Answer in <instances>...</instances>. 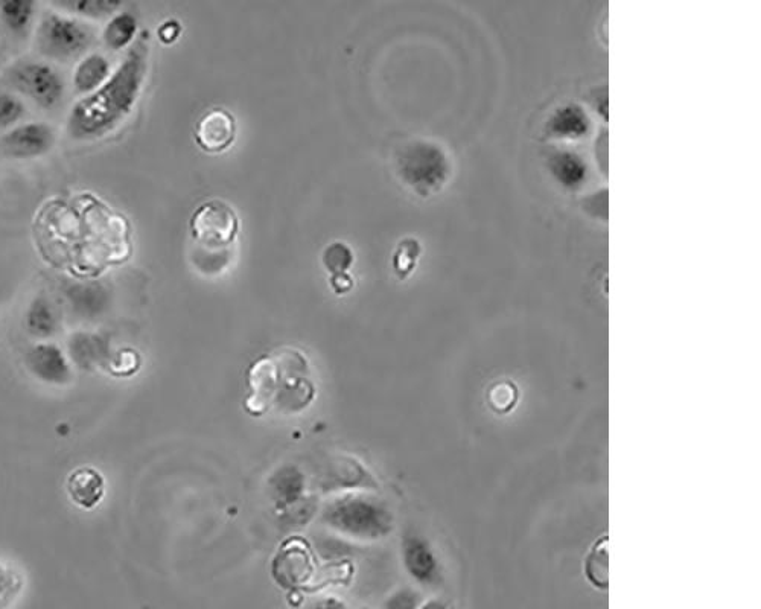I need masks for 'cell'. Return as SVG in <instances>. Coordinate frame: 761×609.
<instances>
[{"instance_id": "7402d4cb", "label": "cell", "mask_w": 761, "mask_h": 609, "mask_svg": "<svg viewBox=\"0 0 761 609\" xmlns=\"http://www.w3.org/2000/svg\"><path fill=\"white\" fill-rule=\"evenodd\" d=\"M26 115L22 98L11 92H0V130L16 127Z\"/></svg>"}, {"instance_id": "9a60e30c", "label": "cell", "mask_w": 761, "mask_h": 609, "mask_svg": "<svg viewBox=\"0 0 761 609\" xmlns=\"http://www.w3.org/2000/svg\"><path fill=\"white\" fill-rule=\"evenodd\" d=\"M36 17V2L32 0H4L0 2V22L10 36L26 39Z\"/></svg>"}, {"instance_id": "2e32d148", "label": "cell", "mask_w": 761, "mask_h": 609, "mask_svg": "<svg viewBox=\"0 0 761 609\" xmlns=\"http://www.w3.org/2000/svg\"><path fill=\"white\" fill-rule=\"evenodd\" d=\"M26 576L19 564L0 556V609H13L25 593Z\"/></svg>"}, {"instance_id": "8fae6325", "label": "cell", "mask_w": 761, "mask_h": 609, "mask_svg": "<svg viewBox=\"0 0 761 609\" xmlns=\"http://www.w3.org/2000/svg\"><path fill=\"white\" fill-rule=\"evenodd\" d=\"M235 118L224 109H212L201 116L195 130L197 144L203 150L223 151L235 139Z\"/></svg>"}, {"instance_id": "d6986e66", "label": "cell", "mask_w": 761, "mask_h": 609, "mask_svg": "<svg viewBox=\"0 0 761 609\" xmlns=\"http://www.w3.org/2000/svg\"><path fill=\"white\" fill-rule=\"evenodd\" d=\"M588 118L586 113L576 104H567L561 109L556 110L548 121V127L553 134L564 136V138H577L583 136L588 128Z\"/></svg>"}, {"instance_id": "3957f363", "label": "cell", "mask_w": 761, "mask_h": 609, "mask_svg": "<svg viewBox=\"0 0 761 609\" xmlns=\"http://www.w3.org/2000/svg\"><path fill=\"white\" fill-rule=\"evenodd\" d=\"M396 173L422 197L439 191L451 176V160L442 145L430 139H407L396 148Z\"/></svg>"}, {"instance_id": "ffe728a7", "label": "cell", "mask_w": 761, "mask_h": 609, "mask_svg": "<svg viewBox=\"0 0 761 609\" xmlns=\"http://www.w3.org/2000/svg\"><path fill=\"white\" fill-rule=\"evenodd\" d=\"M586 578L600 590H606L609 584L608 536H603L594 544L585 561Z\"/></svg>"}, {"instance_id": "603a6c76", "label": "cell", "mask_w": 761, "mask_h": 609, "mask_svg": "<svg viewBox=\"0 0 761 609\" xmlns=\"http://www.w3.org/2000/svg\"><path fill=\"white\" fill-rule=\"evenodd\" d=\"M516 399H518V390L507 381L494 384L488 393L489 405L497 413L510 412L515 407Z\"/></svg>"}, {"instance_id": "484cf974", "label": "cell", "mask_w": 761, "mask_h": 609, "mask_svg": "<svg viewBox=\"0 0 761 609\" xmlns=\"http://www.w3.org/2000/svg\"><path fill=\"white\" fill-rule=\"evenodd\" d=\"M418 605V593L404 588V590L396 591L387 599L384 609H418Z\"/></svg>"}, {"instance_id": "cb8c5ba5", "label": "cell", "mask_w": 761, "mask_h": 609, "mask_svg": "<svg viewBox=\"0 0 761 609\" xmlns=\"http://www.w3.org/2000/svg\"><path fill=\"white\" fill-rule=\"evenodd\" d=\"M29 326L36 332H49L54 328L55 317L48 300L39 297L32 302L28 314Z\"/></svg>"}, {"instance_id": "d4e9b609", "label": "cell", "mask_w": 761, "mask_h": 609, "mask_svg": "<svg viewBox=\"0 0 761 609\" xmlns=\"http://www.w3.org/2000/svg\"><path fill=\"white\" fill-rule=\"evenodd\" d=\"M325 264L326 267L334 273L335 276L344 275V272L348 270L349 265L352 264V252L348 246L344 243H334L329 246L325 252Z\"/></svg>"}, {"instance_id": "4316f807", "label": "cell", "mask_w": 761, "mask_h": 609, "mask_svg": "<svg viewBox=\"0 0 761 609\" xmlns=\"http://www.w3.org/2000/svg\"><path fill=\"white\" fill-rule=\"evenodd\" d=\"M418 255L419 246L416 241L411 240L410 244L401 243V247H399V253L396 256H404V259H402V262H399V264L396 265V268H398L399 272L401 273L410 272L411 265L414 264V261H416Z\"/></svg>"}, {"instance_id": "ac0fdd59", "label": "cell", "mask_w": 761, "mask_h": 609, "mask_svg": "<svg viewBox=\"0 0 761 609\" xmlns=\"http://www.w3.org/2000/svg\"><path fill=\"white\" fill-rule=\"evenodd\" d=\"M52 5L78 19L112 17L122 7L118 0H55Z\"/></svg>"}, {"instance_id": "9c48e42d", "label": "cell", "mask_w": 761, "mask_h": 609, "mask_svg": "<svg viewBox=\"0 0 761 609\" xmlns=\"http://www.w3.org/2000/svg\"><path fill=\"white\" fill-rule=\"evenodd\" d=\"M271 498L281 514L297 521L300 515L313 517V501L306 497L305 472L296 465H284L271 474L268 480Z\"/></svg>"}, {"instance_id": "4fadbf2b", "label": "cell", "mask_w": 761, "mask_h": 609, "mask_svg": "<svg viewBox=\"0 0 761 609\" xmlns=\"http://www.w3.org/2000/svg\"><path fill=\"white\" fill-rule=\"evenodd\" d=\"M112 75V63L101 52H90L75 67L74 89L87 96L98 90Z\"/></svg>"}, {"instance_id": "1f68e13d", "label": "cell", "mask_w": 761, "mask_h": 609, "mask_svg": "<svg viewBox=\"0 0 761 609\" xmlns=\"http://www.w3.org/2000/svg\"><path fill=\"white\" fill-rule=\"evenodd\" d=\"M361 609H370V608H361Z\"/></svg>"}, {"instance_id": "5b68a950", "label": "cell", "mask_w": 761, "mask_h": 609, "mask_svg": "<svg viewBox=\"0 0 761 609\" xmlns=\"http://www.w3.org/2000/svg\"><path fill=\"white\" fill-rule=\"evenodd\" d=\"M5 81L20 95L45 110L60 106L66 81L57 67L42 60H19L5 71Z\"/></svg>"}, {"instance_id": "8992f818", "label": "cell", "mask_w": 761, "mask_h": 609, "mask_svg": "<svg viewBox=\"0 0 761 609\" xmlns=\"http://www.w3.org/2000/svg\"><path fill=\"white\" fill-rule=\"evenodd\" d=\"M191 230L201 252H209L214 256L218 252L229 253L227 249L238 235V215L229 203L214 198L195 209L191 218Z\"/></svg>"}, {"instance_id": "277c9868", "label": "cell", "mask_w": 761, "mask_h": 609, "mask_svg": "<svg viewBox=\"0 0 761 609\" xmlns=\"http://www.w3.org/2000/svg\"><path fill=\"white\" fill-rule=\"evenodd\" d=\"M95 40V28L71 14L45 11L37 25V51L42 57L58 63L84 57Z\"/></svg>"}, {"instance_id": "83f0119b", "label": "cell", "mask_w": 761, "mask_h": 609, "mask_svg": "<svg viewBox=\"0 0 761 609\" xmlns=\"http://www.w3.org/2000/svg\"><path fill=\"white\" fill-rule=\"evenodd\" d=\"M180 26L177 22L163 23L162 28L159 29V36L163 42H171L179 36Z\"/></svg>"}, {"instance_id": "5bb4252c", "label": "cell", "mask_w": 761, "mask_h": 609, "mask_svg": "<svg viewBox=\"0 0 761 609\" xmlns=\"http://www.w3.org/2000/svg\"><path fill=\"white\" fill-rule=\"evenodd\" d=\"M402 556L408 573L419 582L433 581L436 561L427 544L418 536H407L402 544Z\"/></svg>"}, {"instance_id": "ba28073f", "label": "cell", "mask_w": 761, "mask_h": 609, "mask_svg": "<svg viewBox=\"0 0 761 609\" xmlns=\"http://www.w3.org/2000/svg\"><path fill=\"white\" fill-rule=\"evenodd\" d=\"M319 489L325 494L344 492H375L379 488L372 472L355 457L335 454L320 468Z\"/></svg>"}, {"instance_id": "f1b7e54d", "label": "cell", "mask_w": 761, "mask_h": 609, "mask_svg": "<svg viewBox=\"0 0 761 609\" xmlns=\"http://www.w3.org/2000/svg\"><path fill=\"white\" fill-rule=\"evenodd\" d=\"M313 609H344V606L337 599H325L317 603Z\"/></svg>"}, {"instance_id": "7a4b0ae2", "label": "cell", "mask_w": 761, "mask_h": 609, "mask_svg": "<svg viewBox=\"0 0 761 609\" xmlns=\"http://www.w3.org/2000/svg\"><path fill=\"white\" fill-rule=\"evenodd\" d=\"M320 521L328 529L348 538L379 541L392 533L395 518L389 504L376 495L344 492L323 506Z\"/></svg>"}, {"instance_id": "4dcf8cb0", "label": "cell", "mask_w": 761, "mask_h": 609, "mask_svg": "<svg viewBox=\"0 0 761 609\" xmlns=\"http://www.w3.org/2000/svg\"><path fill=\"white\" fill-rule=\"evenodd\" d=\"M0 57H2V48H0Z\"/></svg>"}, {"instance_id": "f546056e", "label": "cell", "mask_w": 761, "mask_h": 609, "mask_svg": "<svg viewBox=\"0 0 761 609\" xmlns=\"http://www.w3.org/2000/svg\"><path fill=\"white\" fill-rule=\"evenodd\" d=\"M419 609H448L446 608L445 603L440 602V600H430V602L425 603V605H422Z\"/></svg>"}, {"instance_id": "30bf717a", "label": "cell", "mask_w": 761, "mask_h": 609, "mask_svg": "<svg viewBox=\"0 0 761 609\" xmlns=\"http://www.w3.org/2000/svg\"><path fill=\"white\" fill-rule=\"evenodd\" d=\"M55 145V130L45 122H25L0 138V153L13 159L45 156Z\"/></svg>"}, {"instance_id": "6da1fadb", "label": "cell", "mask_w": 761, "mask_h": 609, "mask_svg": "<svg viewBox=\"0 0 761 609\" xmlns=\"http://www.w3.org/2000/svg\"><path fill=\"white\" fill-rule=\"evenodd\" d=\"M147 37L144 34L131 46L106 83L72 106L66 122L69 138L81 142L96 141L112 133L127 119L147 75Z\"/></svg>"}, {"instance_id": "52a82bcc", "label": "cell", "mask_w": 761, "mask_h": 609, "mask_svg": "<svg viewBox=\"0 0 761 609\" xmlns=\"http://www.w3.org/2000/svg\"><path fill=\"white\" fill-rule=\"evenodd\" d=\"M317 559L305 539H288L271 562V576L285 590H308L317 573Z\"/></svg>"}, {"instance_id": "44dd1931", "label": "cell", "mask_w": 761, "mask_h": 609, "mask_svg": "<svg viewBox=\"0 0 761 609\" xmlns=\"http://www.w3.org/2000/svg\"><path fill=\"white\" fill-rule=\"evenodd\" d=\"M352 573H354V567L349 561L331 562V564L323 565L322 568H317L316 576L309 585L308 591L320 590V588L328 587V585L348 584L351 581Z\"/></svg>"}, {"instance_id": "e0dca14e", "label": "cell", "mask_w": 761, "mask_h": 609, "mask_svg": "<svg viewBox=\"0 0 761 609\" xmlns=\"http://www.w3.org/2000/svg\"><path fill=\"white\" fill-rule=\"evenodd\" d=\"M137 19L128 11L113 14L102 29V43L110 51H122L133 43L136 37Z\"/></svg>"}, {"instance_id": "7c38bea8", "label": "cell", "mask_w": 761, "mask_h": 609, "mask_svg": "<svg viewBox=\"0 0 761 609\" xmlns=\"http://www.w3.org/2000/svg\"><path fill=\"white\" fill-rule=\"evenodd\" d=\"M67 494L77 506L93 509L106 494V482L101 472L90 466H81L67 479Z\"/></svg>"}]
</instances>
